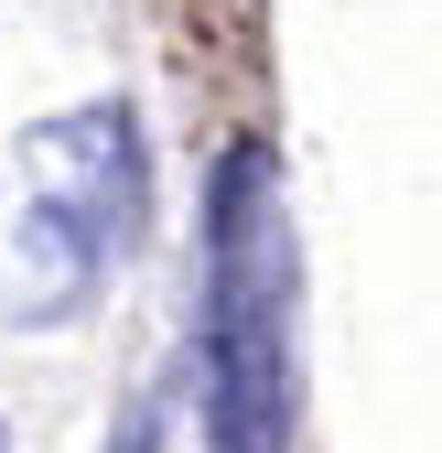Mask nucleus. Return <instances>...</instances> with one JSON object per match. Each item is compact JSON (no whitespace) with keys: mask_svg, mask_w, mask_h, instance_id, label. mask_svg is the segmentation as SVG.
Segmentation results:
<instances>
[{"mask_svg":"<svg viewBox=\"0 0 442 453\" xmlns=\"http://www.w3.org/2000/svg\"><path fill=\"white\" fill-rule=\"evenodd\" d=\"M0 453H11V421H0Z\"/></svg>","mask_w":442,"mask_h":453,"instance_id":"nucleus-4","label":"nucleus"},{"mask_svg":"<svg viewBox=\"0 0 442 453\" xmlns=\"http://www.w3.org/2000/svg\"><path fill=\"white\" fill-rule=\"evenodd\" d=\"M194 400L205 453H292L302 421V238L270 141H227L194 216Z\"/></svg>","mask_w":442,"mask_h":453,"instance_id":"nucleus-1","label":"nucleus"},{"mask_svg":"<svg viewBox=\"0 0 442 453\" xmlns=\"http://www.w3.org/2000/svg\"><path fill=\"white\" fill-rule=\"evenodd\" d=\"M151 238V130L130 97L54 108L0 173V334H65Z\"/></svg>","mask_w":442,"mask_h":453,"instance_id":"nucleus-2","label":"nucleus"},{"mask_svg":"<svg viewBox=\"0 0 442 453\" xmlns=\"http://www.w3.org/2000/svg\"><path fill=\"white\" fill-rule=\"evenodd\" d=\"M108 453H162V411H151V400H130L119 421H108Z\"/></svg>","mask_w":442,"mask_h":453,"instance_id":"nucleus-3","label":"nucleus"}]
</instances>
